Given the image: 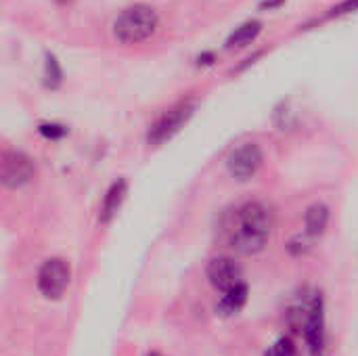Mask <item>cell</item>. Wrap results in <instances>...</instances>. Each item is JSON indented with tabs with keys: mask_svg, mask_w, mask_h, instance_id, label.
Segmentation results:
<instances>
[{
	"mask_svg": "<svg viewBox=\"0 0 358 356\" xmlns=\"http://www.w3.org/2000/svg\"><path fill=\"white\" fill-rule=\"evenodd\" d=\"M195 101L193 99H182L176 105H172L170 109H166L151 126L147 132V141L151 145H162L166 141H170L176 132H180V128L191 120V115L195 113Z\"/></svg>",
	"mask_w": 358,
	"mask_h": 356,
	"instance_id": "3957f363",
	"label": "cell"
},
{
	"mask_svg": "<svg viewBox=\"0 0 358 356\" xmlns=\"http://www.w3.org/2000/svg\"><path fill=\"white\" fill-rule=\"evenodd\" d=\"M57 2H59V4H63V6H67V4H71L73 0H57Z\"/></svg>",
	"mask_w": 358,
	"mask_h": 356,
	"instance_id": "ffe728a7",
	"label": "cell"
},
{
	"mask_svg": "<svg viewBox=\"0 0 358 356\" xmlns=\"http://www.w3.org/2000/svg\"><path fill=\"white\" fill-rule=\"evenodd\" d=\"M38 130L48 141H59V138H63L67 134V128L63 124H57V122H44V124H40Z\"/></svg>",
	"mask_w": 358,
	"mask_h": 356,
	"instance_id": "9a60e30c",
	"label": "cell"
},
{
	"mask_svg": "<svg viewBox=\"0 0 358 356\" xmlns=\"http://www.w3.org/2000/svg\"><path fill=\"white\" fill-rule=\"evenodd\" d=\"M248 294L250 292H248V285L245 283H241V285L224 292L222 298H220V302H218V306H216L218 313L224 315V317H233V315L241 313L243 306L248 304Z\"/></svg>",
	"mask_w": 358,
	"mask_h": 356,
	"instance_id": "30bf717a",
	"label": "cell"
},
{
	"mask_svg": "<svg viewBox=\"0 0 358 356\" xmlns=\"http://www.w3.org/2000/svg\"><path fill=\"white\" fill-rule=\"evenodd\" d=\"M302 334H304V342L310 356H323L325 353V304H323V296L321 294H310V302H308V311H306V319L302 325Z\"/></svg>",
	"mask_w": 358,
	"mask_h": 356,
	"instance_id": "277c9868",
	"label": "cell"
},
{
	"mask_svg": "<svg viewBox=\"0 0 358 356\" xmlns=\"http://www.w3.org/2000/svg\"><path fill=\"white\" fill-rule=\"evenodd\" d=\"M149 356H164V355H162V353H151Z\"/></svg>",
	"mask_w": 358,
	"mask_h": 356,
	"instance_id": "44dd1931",
	"label": "cell"
},
{
	"mask_svg": "<svg viewBox=\"0 0 358 356\" xmlns=\"http://www.w3.org/2000/svg\"><path fill=\"white\" fill-rule=\"evenodd\" d=\"M159 27L157 10L149 4H132L124 8L113 21V36L122 44H141L149 40Z\"/></svg>",
	"mask_w": 358,
	"mask_h": 356,
	"instance_id": "7a4b0ae2",
	"label": "cell"
},
{
	"mask_svg": "<svg viewBox=\"0 0 358 356\" xmlns=\"http://www.w3.org/2000/svg\"><path fill=\"white\" fill-rule=\"evenodd\" d=\"M262 159H264L262 149L256 143H243L231 151V155L227 159V168H229L231 176H235L237 180H248L260 170Z\"/></svg>",
	"mask_w": 358,
	"mask_h": 356,
	"instance_id": "52a82bcc",
	"label": "cell"
},
{
	"mask_svg": "<svg viewBox=\"0 0 358 356\" xmlns=\"http://www.w3.org/2000/svg\"><path fill=\"white\" fill-rule=\"evenodd\" d=\"M264 356H296V344H294L292 338L283 336V338H279V340L266 350V355Z\"/></svg>",
	"mask_w": 358,
	"mask_h": 356,
	"instance_id": "5bb4252c",
	"label": "cell"
},
{
	"mask_svg": "<svg viewBox=\"0 0 358 356\" xmlns=\"http://www.w3.org/2000/svg\"><path fill=\"white\" fill-rule=\"evenodd\" d=\"M329 208L325 204H313L308 210H306V216H304V222H306V233L310 237H321L327 227H329Z\"/></svg>",
	"mask_w": 358,
	"mask_h": 356,
	"instance_id": "8fae6325",
	"label": "cell"
},
{
	"mask_svg": "<svg viewBox=\"0 0 358 356\" xmlns=\"http://www.w3.org/2000/svg\"><path fill=\"white\" fill-rule=\"evenodd\" d=\"M197 59H199V63H203V65H210V63L214 61V55H212V52H203V55H199Z\"/></svg>",
	"mask_w": 358,
	"mask_h": 356,
	"instance_id": "ac0fdd59",
	"label": "cell"
},
{
	"mask_svg": "<svg viewBox=\"0 0 358 356\" xmlns=\"http://www.w3.org/2000/svg\"><path fill=\"white\" fill-rule=\"evenodd\" d=\"M273 225H275V216L266 204L248 201L233 216L229 229V243L235 252L243 256H254L264 250Z\"/></svg>",
	"mask_w": 358,
	"mask_h": 356,
	"instance_id": "6da1fadb",
	"label": "cell"
},
{
	"mask_svg": "<svg viewBox=\"0 0 358 356\" xmlns=\"http://www.w3.org/2000/svg\"><path fill=\"white\" fill-rule=\"evenodd\" d=\"M310 235L306 233V235H298V237H294L292 241H289V245H287V250H289V254H294V256H304L306 252H310Z\"/></svg>",
	"mask_w": 358,
	"mask_h": 356,
	"instance_id": "2e32d148",
	"label": "cell"
},
{
	"mask_svg": "<svg viewBox=\"0 0 358 356\" xmlns=\"http://www.w3.org/2000/svg\"><path fill=\"white\" fill-rule=\"evenodd\" d=\"M358 10V0H344L342 4L334 6L329 17H338V15H346V13H355Z\"/></svg>",
	"mask_w": 358,
	"mask_h": 356,
	"instance_id": "e0dca14e",
	"label": "cell"
},
{
	"mask_svg": "<svg viewBox=\"0 0 358 356\" xmlns=\"http://www.w3.org/2000/svg\"><path fill=\"white\" fill-rule=\"evenodd\" d=\"M36 174V166L31 157H27L23 151H4L2 162H0V176L4 187L8 189H21L25 187Z\"/></svg>",
	"mask_w": 358,
	"mask_h": 356,
	"instance_id": "8992f818",
	"label": "cell"
},
{
	"mask_svg": "<svg viewBox=\"0 0 358 356\" xmlns=\"http://www.w3.org/2000/svg\"><path fill=\"white\" fill-rule=\"evenodd\" d=\"M71 281V269L63 258H48L38 271V290L46 300H59Z\"/></svg>",
	"mask_w": 358,
	"mask_h": 356,
	"instance_id": "5b68a950",
	"label": "cell"
},
{
	"mask_svg": "<svg viewBox=\"0 0 358 356\" xmlns=\"http://www.w3.org/2000/svg\"><path fill=\"white\" fill-rule=\"evenodd\" d=\"M206 275L212 283V287H216L218 292H229L243 281V269L239 262H235L233 258H227V256H218V258H212L208 269H206Z\"/></svg>",
	"mask_w": 358,
	"mask_h": 356,
	"instance_id": "ba28073f",
	"label": "cell"
},
{
	"mask_svg": "<svg viewBox=\"0 0 358 356\" xmlns=\"http://www.w3.org/2000/svg\"><path fill=\"white\" fill-rule=\"evenodd\" d=\"M126 195H128V183L124 178H117L115 183H111V187L107 189V193L103 197L101 210H99V220L103 225H109L117 216Z\"/></svg>",
	"mask_w": 358,
	"mask_h": 356,
	"instance_id": "9c48e42d",
	"label": "cell"
},
{
	"mask_svg": "<svg viewBox=\"0 0 358 356\" xmlns=\"http://www.w3.org/2000/svg\"><path fill=\"white\" fill-rule=\"evenodd\" d=\"M262 29V23L260 21H245L241 23L227 40V46L229 48H235V46H245V44H252L256 40V36L260 34Z\"/></svg>",
	"mask_w": 358,
	"mask_h": 356,
	"instance_id": "7c38bea8",
	"label": "cell"
},
{
	"mask_svg": "<svg viewBox=\"0 0 358 356\" xmlns=\"http://www.w3.org/2000/svg\"><path fill=\"white\" fill-rule=\"evenodd\" d=\"M279 4H283V0H264L262 8H277Z\"/></svg>",
	"mask_w": 358,
	"mask_h": 356,
	"instance_id": "d6986e66",
	"label": "cell"
},
{
	"mask_svg": "<svg viewBox=\"0 0 358 356\" xmlns=\"http://www.w3.org/2000/svg\"><path fill=\"white\" fill-rule=\"evenodd\" d=\"M44 82L50 90L59 88L63 82V69L59 65V61L52 55H46V63H44Z\"/></svg>",
	"mask_w": 358,
	"mask_h": 356,
	"instance_id": "4fadbf2b",
	"label": "cell"
}]
</instances>
